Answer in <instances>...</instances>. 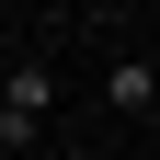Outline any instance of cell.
Instances as JSON below:
<instances>
[{
	"mask_svg": "<svg viewBox=\"0 0 160 160\" xmlns=\"http://www.w3.org/2000/svg\"><path fill=\"white\" fill-rule=\"evenodd\" d=\"M46 126H57V69L46 57H0V160L46 149Z\"/></svg>",
	"mask_w": 160,
	"mask_h": 160,
	"instance_id": "obj_1",
	"label": "cell"
},
{
	"mask_svg": "<svg viewBox=\"0 0 160 160\" xmlns=\"http://www.w3.org/2000/svg\"><path fill=\"white\" fill-rule=\"evenodd\" d=\"M103 114L149 126V114H160V57H103Z\"/></svg>",
	"mask_w": 160,
	"mask_h": 160,
	"instance_id": "obj_2",
	"label": "cell"
}]
</instances>
